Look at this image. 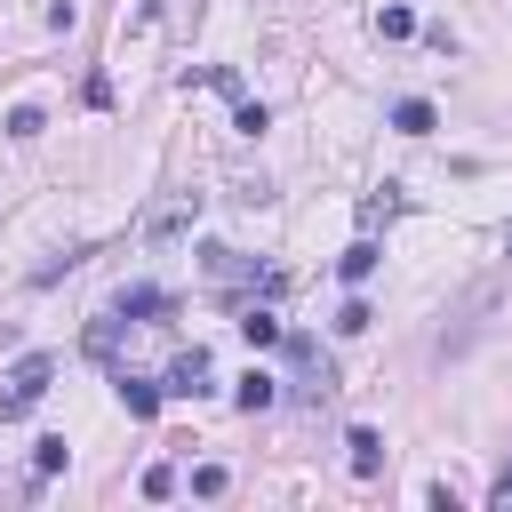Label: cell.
I'll return each mask as SVG.
<instances>
[{
  "label": "cell",
  "instance_id": "cell-1",
  "mask_svg": "<svg viewBox=\"0 0 512 512\" xmlns=\"http://www.w3.org/2000/svg\"><path fill=\"white\" fill-rule=\"evenodd\" d=\"M48 384H56V352H24L8 376H0V424H16V416H32L40 400H48Z\"/></svg>",
  "mask_w": 512,
  "mask_h": 512
},
{
  "label": "cell",
  "instance_id": "cell-2",
  "mask_svg": "<svg viewBox=\"0 0 512 512\" xmlns=\"http://www.w3.org/2000/svg\"><path fill=\"white\" fill-rule=\"evenodd\" d=\"M184 224H200V192H168V200L144 216V240H176Z\"/></svg>",
  "mask_w": 512,
  "mask_h": 512
},
{
  "label": "cell",
  "instance_id": "cell-3",
  "mask_svg": "<svg viewBox=\"0 0 512 512\" xmlns=\"http://www.w3.org/2000/svg\"><path fill=\"white\" fill-rule=\"evenodd\" d=\"M208 376H216V368H208V352L192 344V352H176V368H168V384H160V392H176V400H200V392H208Z\"/></svg>",
  "mask_w": 512,
  "mask_h": 512
},
{
  "label": "cell",
  "instance_id": "cell-4",
  "mask_svg": "<svg viewBox=\"0 0 512 512\" xmlns=\"http://www.w3.org/2000/svg\"><path fill=\"white\" fill-rule=\"evenodd\" d=\"M168 304H176V296H168V288H152V280H136V288H120V296H112V312H120V320H160Z\"/></svg>",
  "mask_w": 512,
  "mask_h": 512
},
{
  "label": "cell",
  "instance_id": "cell-5",
  "mask_svg": "<svg viewBox=\"0 0 512 512\" xmlns=\"http://www.w3.org/2000/svg\"><path fill=\"white\" fill-rule=\"evenodd\" d=\"M112 384H120V408H128L136 424H144V416H160V400H168L152 376H112Z\"/></svg>",
  "mask_w": 512,
  "mask_h": 512
},
{
  "label": "cell",
  "instance_id": "cell-6",
  "mask_svg": "<svg viewBox=\"0 0 512 512\" xmlns=\"http://www.w3.org/2000/svg\"><path fill=\"white\" fill-rule=\"evenodd\" d=\"M344 448H352V472H360V480H376V472H384V432H376V424H352V440H344Z\"/></svg>",
  "mask_w": 512,
  "mask_h": 512
},
{
  "label": "cell",
  "instance_id": "cell-7",
  "mask_svg": "<svg viewBox=\"0 0 512 512\" xmlns=\"http://www.w3.org/2000/svg\"><path fill=\"white\" fill-rule=\"evenodd\" d=\"M272 400H280V376H264V368H248V376L232 384V408H248V416H256V408H272Z\"/></svg>",
  "mask_w": 512,
  "mask_h": 512
},
{
  "label": "cell",
  "instance_id": "cell-8",
  "mask_svg": "<svg viewBox=\"0 0 512 512\" xmlns=\"http://www.w3.org/2000/svg\"><path fill=\"white\" fill-rule=\"evenodd\" d=\"M392 128H400V136H432V128H440V112H432L424 96H400V104H392Z\"/></svg>",
  "mask_w": 512,
  "mask_h": 512
},
{
  "label": "cell",
  "instance_id": "cell-9",
  "mask_svg": "<svg viewBox=\"0 0 512 512\" xmlns=\"http://www.w3.org/2000/svg\"><path fill=\"white\" fill-rule=\"evenodd\" d=\"M240 336H248V344H256V352H264V344H280V336H288V328H280V320H272V304H248V312H240Z\"/></svg>",
  "mask_w": 512,
  "mask_h": 512
},
{
  "label": "cell",
  "instance_id": "cell-10",
  "mask_svg": "<svg viewBox=\"0 0 512 512\" xmlns=\"http://www.w3.org/2000/svg\"><path fill=\"white\" fill-rule=\"evenodd\" d=\"M376 264H384V248H376V240H352V248H344V264H336V272H344V280H352V288H360V280H368V272H376Z\"/></svg>",
  "mask_w": 512,
  "mask_h": 512
},
{
  "label": "cell",
  "instance_id": "cell-11",
  "mask_svg": "<svg viewBox=\"0 0 512 512\" xmlns=\"http://www.w3.org/2000/svg\"><path fill=\"white\" fill-rule=\"evenodd\" d=\"M408 32H416V8H400V0L376 8V40H408Z\"/></svg>",
  "mask_w": 512,
  "mask_h": 512
},
{
  "label": "cell",
  "instance_id": "cell-12",
  "mask_svg": "<svg viewBox=\"0 0 512 512\" xmlns=\"http://www.w3.org/2000/svg\"><path fill=\"white\" fill-rule=\"evenodd\" d=\"M384 216H400V184H384V192H368V200H360V224H368V232H376Z\"/></svg>",
  "mask_w": 512,
  "mask_h": 512
},
{
  "label": "cell",
  "instance_id": "cell-13",
  "mask_svg": "<svg viewBox=\"0 0 512 512\" xmlns=\"http://www.w3.org/2000/svg\"><path fill=\"white\" fill-rule=\"evenodd\" d=\"M40 128H48V112H40V104H16V112H8V136H16V144H32Z\"/></svg>",
  "mask_w": 512,
  "mask_h": 512
},
{
  "label": "cell",
  "instance_id": "cell-14",
  "mask_svg": "<svg viewBox=\"0 0 512 512\" xmlns=\"http://www.w3.org/2000/svg\"><path fill=\"white\" fill-rule=\"evenodd\" d=\"M64 464H72V448H64V440H56V432H48V440H40V448H32V472H40V480H48V472H64Z\"/></svg>",
  "mask_w": 512,
  "mask_h": 512
},
{
  "label": "cell",
  "instance_id": "cell-15",
  "mask_svg": "<svg viewBox=\"0 0 512 512\" xmlns=\"http://www.w3.org/2000/svg\"><path fill=\"white\" fill-rule=\"evenodd\" d=\"M112 344H120V312H112V320H88V352L112 360Z\"/></svg>",
  "mask_w": 512,
  "mask_h": 512
},
{
  "label": "cell",
  "instance_id": "cell-16",
  "mask_svg": "<svg viewBox=\"0 0 512 512\" xmlns=\"http://www.w3.org/2000/svg\"><path fill=\"white\" fill-rule=\"evenodd\" d=\"M224 488H232L224 464H192V496H224Z\"/></svg>",
  "mask_w": 512,
  "mask_h": 512
},
{
  "label": "cell",
  "instance_id": "cell-17",
  "mask_svg": "<svg viewBox=\"0 0 512 512\" xmlns=\"http://www.w3.org/2000/svg\"><path fill=\"white\" fill-rule=\"evenodd\" d=\"M232 128H240V136H264V128H272V112H264V104H248V96H240V112H232Z\"/></svg>",
  "mask_w": 512,
  "mask_h": 512
},
{
  "label": "cell",
  "instance_id": "cell-18",
  "mask_svg": "<svg viewBox=\"0 0 512 512\" xmlns=\"http://www.w3.org/2000/svg\"><path fill=\"white\" fill-rule=\"evenodd\" d=\"M368 320H376V312H368V304H360V296H352V304H344V312H336V328H344V336H360V328H368Z\"/></svg>",
  "mask_w": 512,
  "mask_h": 512
},
{
  "label": "cell",
  "instance_id": "cell-19",
  "mask_svg": "<svg viewBox=\"0 0 512 512\" xmlns=\"http://www.w3.org/2000/svg\"><path fill=\"white\" fill-rule=\"evenodd\" d=\"M144 496H152V504H160V496H176V472H168V464H152V472H144Z\"/></svg>",
  "mask_w": 512,
  "mask_h": 512
},
{
  "label": "cell",
  "instance_id": "cell-20",
  "mask_svg": "<svg viewBox=\"0 0 512 512\" xmlns=\"http://www.w3.org/2000/svg\"><path fill=\"white\" fill-rule=\"evenodd\" d=\"M488 504H496V512H512V464L496 472V488H488Z\"/></svg>",
  "mask_w": 512,
  "mask_h": 512
},
{
  "label": "cell",
  "instance_id": "cell-21",
  "mask_svg": "<svg viewBox=\"0 0 512 512\" xmlns=\"http://www.w3.org/2000/svg\"><path fill=\"white\" fill-rule=\"evenodd\" d=\"M504 248H512V240H504Z\"/></svg>",
  "mask_w": 512,
  "mask_h": 512
}]
</instances>
